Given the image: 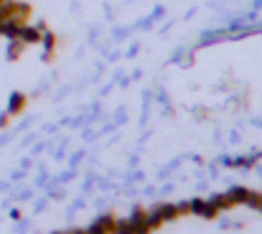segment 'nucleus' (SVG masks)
Masks as SVG:
<instances>
[{
    "label": "nucleus",
    "instance_id": "nucleus-19",
    "mask_svg": "<svg viewBox=\"0 0 262 234\" xmlns=\"http://www.w3.org/2000/svg\"><path fill=\"white\" fill-rule=\"evenodd\" d=\"M8 122H10V115H8V112L0 115V127H8Z\"/></svg>",
    "mask_w": 262,
    "mask_h": 234
},
{
    "label": "nucleus",
    "instance_id": "nucleus-9",
    "mask_svg": "<svg viewBox=\"0 0 262 234\" xmlns=\"http://www.w3.org/2000/svg\"><path fill=\"white\" fill-rule=\"evenodd\" d=\"M158 211H161L163 222H176V219H178V209H176V204H161Z\"/></svg>",
    "mask_w": 262,
    "mask_h": 234
},
{
    "label": "nucleus",
    "instance_id": "nucleus-17",
    "mask_svg": "<svg viewBox=\"0 0 262 234\" xmlns=\"http://www.w3.org/2000/svg\"><path fill=\"white\" fill-rule=\"evenodd\" d=\"M87 232H89V234H107V229H104V227H102L99 222H92V224L87 227Z\"/></svg>",
    "mask_w": 262,
    "mask_h": 234
},
{
    "label": "nucleus",
    "instance_id": "nucleus-13",
    "mask_svg": "<svg viewBox=\"0 0 262 234\" xmlns=\"http://www.w3.org/2000/svg\"><path fill=\"white\" fill-rule=\"evenodd\" d=\"M204 199H191L188 201V214H196V217H201V209H204Z\"/></svg>",
    "mask_w": 262,
    "mask_h": 234
},
{
    "label": "nucleus",
    "instance_id": "nucleus-10",
    "mask_svg": "<svg viewBox=\"0 0 262 234\" xmlns=\"http://www.w3.org/2000/svg\"><path fill=\"white\" fill-rule=\"evenodd\" d=\"M115 234H135V227L130 219H117L115 222Z\"/></svg>",
    "mask_w": 262,
    "mask_h": 234
},
{
    "label": "nucleus",
    "instance_id": "nucleus-14",
    "mask_svg": "<svg viewBox=\"0 0 262 234\" xmlns=\"http://www.w3.org/2000/svg\"><path fill=\"white\" fill-rule=\"evenodd\" d=\"M130 222H133V224H143V222H145V209H143V206H135L133 214H130Z\"/></svg>",
    "mask_w": 262,
    "mask_h": 234
},
{
    "label": "nucleus",
    "instance_id": "nucleus-22",
    "mask_svg": "<svg viewBox=\"0 0 262 234\" xmlns=\"http://www.w3.org/2000/svg\"><path fill=\"white\" fill-rule=\"evenodd\" d=\"M257 209H260V211H262V196H260V206H257Z\"/></svg>",
    "mask_w": 262,
    "mask_h": 234
},
{
    "label": "nucleus",
    "instance_id": "nucleus-6",
    "mask_svg": "<svg viewBox=\"0 0 262 234\" xmlns=\"http://www.w3.org/2000/svg\"><path fill=\"white\" fill-rule=\"evenodd\" d=\"M227 196L234 201V206H237V204H247V199H250V188H245V186H234V188L227 191Z\"/></svg>",
    "mask_w": 262,
    "mask_h": 234
},
{
    "label": "nucleus",
    "instance_id": "nucleus-5",
    "mask_svg": "<svg viewBox=\"0 0 262 234\" xmlns=\"http://www.w3.org/2000/svg\"><path fill=\"white\" fill-rule=\"evenodd\" d=\"M23 51H26V44L20 38H10L8 41V49H5V59L8 61H18L23 56Z\"/></svg>",
    "mask_w": 262,
    "mask_h": 234
},
{
    "label": "nucleus",
    "instance_id": "nucleus-4",
    "mask_svg": "<svg viewBox=\"0 0 262 234\" xmlns=\"http://www.w3.org/2000/svg\"><path fill=\"white\" fill-rule=\"evenodd\" d=\"M20 26H23V20H18V18H5V20L0 23V36H5L8 41H10V38H18Z\"/></svg>",
    "mask_w": 262,
    "mask_h": 234
},
{
    "label": "nucleus",
    "instance_id": "nucleus-16",
    "mask_svg": "<svg viewBox=\"0 0 262 234\" xmlns=\"http://www.w3.org/2000/svg\"><path fill=\"white\" fill-rule=\"evenodd\" d=\"M260 196H262V194H257V191H250V199H247V206H252V209H257V206H260Z\"/></svg>",
    "mask_w": 262,
    "mask_h": 234
},
{
    "label": "nucleus",
    "instance_id": "nucleus-18",
    "mask_svg": "<svg viewBox=\"0 0 262 234\" xmlns=\"http://www.w3.org/2000/svg\"><path fill=\"white\" fill-rule=\"evenodd\" d=\"M176 209H178V217H186V214H188V201H181V204H176Z\"/></svg>",
    "mask_w": 262,
    "mask_h": 234
},
{
    "label": "nucleus",
    "instance_id": "nucleus-8",
    "mask_svg": "<svg viewBox=\"0 0 262 234\" xmlns=\"http://www.w3.org/2000/svg\"><path fill=\"white\" fill-rule=\"evenodd\" d=\"M209 201H211V204H214L219 211H227V209H232V206H234V201H232L227 194H214Z\"/></svg>",
    "mask_w": 262,
    "mask_h": 234
},
{
    "label": "nucleus",
    "instance_id": "nucleus-20",
    "mask_svg": "<svg viewBox=\"0 0 262 234\" xmlns=\"http://www.w3.org/2000/svg\"><path fill=\"white\" fill-rule=\"evenodd\" d=\"M67 234H89L87 229H72V232H67Z\"/></svg>",
    "mask_w": 262,
    "mask_h": 234
},
{
    "label": "nucleus",
    "instance_id": "nucleus-2",
    "mask_svg": "<svg viewBox=\"0 0 262 234\" xmlns=\"http://www.w3.org/2000/svg\"><path fill=\"white\" fill-rule=\"evenodd\" d=\"M41 36H43V31H38V26H31V23H23V26H20V33H18V38H20L26 46L41 44Z\"/></svg>",
    "mask_w": 262,
    "mask_h": 234
},
{
    "label": "nucleus",
    "instance_id": "nucleus-21",
    "mask_svg": "<svg viewBox=\"0 0 262 234\" xmlns=\"http://www.w3.org/2000/svg\"><path fill=\"white\" fill-rule=\"evenodd\" d=\"M3 20H5V13H3V10H0V23H3Z\"/></svg>",
    "mask_w": 262,
    "mask_h": 234
},
{
    "label": "nucleus",
    "instance_id": "nucleus-1",
    "mask_svg": "<svg viewBox=\"0 0 262 234\" xmlns=\"http://www.w3.org/2000/svg\"><path fill=\"white\" fill-rule=\"evenodd\" d=\"M56 44H59L56 33H54V31H43V36H41V46H43V61H46V64L54 61V56H56Z\"/></svg>",
    "mask_w": 262,
    "mask_h": 234
},
{
    "label": "nucleus",
    "instance_id": "nucleus-7",
    "mask_svg": "<svg viewBox=\"0 0 262 234\" xmlns=\"http://www.w3.org/2000/svg\"><path fill=\"white\" fill-rule=\"evenodd\" d=\"M145 222H148L150 229H161V227L166 224L163 217H161V211H158V206H156V209H145Z\"/></svg>",
    "mask_w": 262,
    "mask_h": 234
},
{
    "label": "nucleus",
    "instance_id": "nucleus-3",
    "mask_svg": "<svg viewBox=\"0 0 262 234\" xmlns=\"http://www.w3.org/2000/svg\"><path fill=\"white\" fill-rule=\"evenodd\" d=\"M26 104H28V97H26L23 92H13L10 99H8V115H10V117L20 115V112L26 110Z\"/></svg>",
    "mask_w": 262,
    "mask_h": 234
},
{
    "label": "nucleus",
    "instance_id": "nucleus-23",
    "mask_svg": "<svg viewBox=\"0 0 262 234\" xmlns=\"http://www.w3.org/2000/svg\"><path fill=\"white\" fill-rule=\"evenodd\" d=\"M54 234H67V232H54Z\"/></svg>",
    "mask_w": 262,
    "mask_h": 234
},
{
    "label": "nucleus",
    "instance_id": "nucleus-15",
    "mask_svg": "<svg viewBox=\"0 0 262 234\" xmlns=\"http://www.w3.org/2000/svg\"><path fill=\"white\" fill-rule=\"evenodd\" d=\"M257 158H237V160H229V165H237V168H252Z\"/></svg>",
    "mask_w": 262,
    "mask_h": 234
},
{
    "label": "nucleus",
    "instance_id": "nucleus-12",
    "mask_svg": "<svg viewBox=\"0 0 262 234\" xmlns=\"http://www.w3.org/2000/svg\"><path fill=\"white\" fill-rule=\"evenodd\" d=\"M201 217H204V219H216V217H219V209H216L211 201H206L204 209H201Z\"/></svg>",
    "mask_w": 262,
    "mask_h": 234
},
{
    "label": "nucleus",
    "instance_id": "nucleus-11",
    "mask_svg": "<svg viewBox=\"0 0 262 234\" xmlns=\"http://www.w3.org/2000/svg\"><path fill=\"white\" fill-rule=\"evenodd\" d=\"M97 222H99V224L107 229V234H115V222H117V219H115L112 214H104V217H99Z\"/></svg>",
    "mask_w": 262,
    "mask_h": 234
}]
</instances>
